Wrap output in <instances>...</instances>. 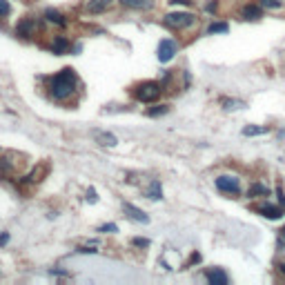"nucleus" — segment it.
<instances>
[{
    "mask_svg": "<svg viewBox=\"0 0 285 285\" xmlns=\"http://www.w3.org/2000/svg\"><path fill=\"white\" fill-rule=\"evenodd\" d=\"M74 92H76V74L74 69L65 67L60 74L54 76L52 85H49V94H52L54 100H67Z\"/></svg>",
    "mask_w": 285,
    "mask_h": 285,
    "instance_id": "nucleus-1",
    "label": "nucleus"
},
{
    "mask_svg": "<svg viewBox=\"0 0 285 285\" xmlns=\"http://www.w3.org/2000/svg\"><path fill=\"white\" fill-rule=\"evenodd\" d=\"M163 94V85L156 80H147V83H141V85L134 87V96L141 103H154L156 98Z\"/></svg>",
    "mask_w": 285,
    "mask_h": 285,
    "instance_id": "nucleus-2",
    "label": "nucleus"
},
{
    "mask_svg": "<svg viewBox=\"0 0 285 285\" xmlns=\"http://www.w3.org/2000/svg\"><path fill=\"white\" fill-rule=\"evenodd\" d=\"M196 22V16L189 14V11H174V14L165 16V25L172 27V29H187Z\"/></svg>",
    "mask_w": 285,
    "mask_h": 285,
    "instance_id": "nucleus-3",
    "label": "nucleus"
},
{
    "mask_svg": "<svg viewBox=\"0 0 285 285\" xmlns=\"http://www.w3.org/2000/svg\"><path fill=\"white\" fill-rule=\"evenodd\" d=\"M216 189L223 194H232V196H236V194H241V181H238L236 176H230V174H223L216 178Z\"/></svg>",
    "mask_w": 285,
    "mask_h": 285,
    "instance_id": "nucleus-4",
    "label": "nucleus"
},
{
    "mask_svg": "<svg viewBox=\"0 0 285 285\" xmlns=\"http://www.w3.org/2000/svg\"><path fill=\"white\" fill-rule=\"evenodd\" d=\"M176 52H178V45H176V40H172V38H163V40L158 43L156 56H158L160 63H170V60L176 56Z\"/></svg>",
    "mask_w": 285,
    "mask_h": 285,
    "instance_id": "nucleus-5",
    "label": "nucleus"
},
{
    "mask_svg": "<svg viewBox=\"0 0 285 285\" xmlns=\"http://www.w3.org/2000/svg\"><path fill=\"white\" fill-rule=\"evenodd\" d=\"M256 214L265 216V219H270V221H278V219H283V214H285V208H283V205L261 203L259 208H256Z\"/></svg>",
    "mask_w": 285,
    "mask_h": 285,
    "instance_id": "nucleus-6",
    "label": "nucleus"
},
{
    "mask_svg": "<svg viewBox=\"0 0 285 285\" xmlns=\"http://www.w3.org/2000/svg\"><path fill=\"white\" fill-rule=\"evenodd\" d=\"M36 29H38V22L33 18H22L18 25H16V33L22 38H31L33 33H36Z\"/></svg>",
    "mask_w": 285,
    "mask_h": 285,
    "instance_id": "nucleus-7",
    "label": "nucleus"
},
{
    "mask_svg": "<svg viewBox=\"0 0 285 285\" xmlns=\"http://www.w3.org/2000/svg\"><path fill=\"white\" fill-rule=\"evenodd\" d=\"M111 5H114V0H87L85 9L87 14H105Z\"/></svg>",
    "mask_w": 285,
    "mask_h": 285,
    "instance_id": "nucleus-8",
    "label": "nucleus"
},
{
    "mask_svg": "<svg viewBox=\"0 0 285 285\" xmlns=\"http://www.w3.org/2000/svg\"><path fill=\"white\" fill-rule=\"evenodd\" d=\"M123 7L136 9V11H149L156 5V0H118Z\"/></svg>",
    "mask_w": 285,
    "mask_h": 285,
    "instance_id": "nucleus-9",
    "label": "nucleus"
},
{
    "mask_svg": "<svg viewBox=\"0 0 285 285\" xmlns=\"http://www.w3.org/2000/svg\"><path fill=\"white\" fill-rule=\"evenodd\" d=\"M261 16H263V7L259 5H245V7L241 9V18L243 20H259Z\"/></svg>",
    "mask_w": 285,
    "mask_h": 285,
    "instance_id": "nucleus-10",
    "label": "nucleus"
},
{
    "mask_svg": "<svg viewBox=\"0 0 285 285\" xmlns=\"http://www.w3.org/2000/svg\"><path fill=\"white\" fill-rule=\"evenodd\" d=\"M205 278H208V283H212V285H227V274L223 270H219V267H214V270H208L205 272Z\"/></svg>",
    "mask_w": 285,
    "mask_h": 285,
    "instance_id": "nucleus-11",
    "label": "nucleus"
},
{
    "mask_svg": "<svg viewBox=\"0 0 285 285\" xmlns=\"http://www.w3.org/2000/svg\"><path fill=\"white\" fill-rule=\"evenodd\" d=\"M123 210H125V214L130 216V219H134V221H138V223H149V216L145 214L143 210L134 208L132 203H125V205H123Z\"/></svg>",
    "mask_w": 285,
    "mask_h": 285,
    "instance_id": "nucleus-12",
    "label": "nucleus"
},
{
    "mask_svg": "<svg viewBox=\"0 0 285 285\" xmlns=\"http://www.w3.org/2000/svg\"><path fill=\"white\" fill-rule=\"evenodd\" d=\"M69 47H71V43L67 40L65 36H56L54 43H52V52L58 54V56H60V54H67V52H69Z\"/></svg>",
    "mask_w": 285,
    "mask_h": 285,
    "instance_id": "nucleus-13",
    "label": "nucleus"
},
{
    "mask_svg": "<svg viewBox=\"0 0 285 285\" xmlns=\"http://www.w3.org/2000/svg\"><path fill=\"white\" fill-rule=\"evenodd\" d=\"M45 20L54 22V25H58V27H67L65 16L60 14V11H56V9H47V11H45Z\"/></svg>",
    "mask_w": 285,
    "mask_h": 285,
    "instance_id": "nucleus-14",
    "label": "nucleus"
},
{
    "mask_svg": "<svg viewBox=\"0 0 285 285\" xmlns=\"http://www.w3.org/2000/svg\"><path fill=\"white\" fill-rule=\"evenodd\" d=\"M94 136H96V141L100 145H105V147H114V145L118 143V138H116L114 134H107V132H96Z\"/></svg>",
    "mask_w": 285,
    "mask_h": 285,
    "instance_id": "nucleus-15",
    "label": "nucleus"
},
{
    "mask_svg": "<svg viewBox=\"0 0 285 285\" xmlns=\"http://www.w3.org/2000/svg\"><path fill=\"white\" fill-rule=\"evenodd\" d=\"M267 194H270V189H267L263 183H254L252 187L248 189V196L250 198H259V196H267Z\"/></svg>",
    "mask_w": 285,
    "mask_h": 285,
    "instance_id": "nucleus-16",
    "label": "nucleus"
},
{
    "mask_svg": "<svg viewBox=\"0 0 285 285\" xmlns=\"http://www.w3.org/2000/svg\"><path fill=\"white\" fill-rule=\"evenodd\" d=\"M221 105H223V109H227V111L243 109V107H245L243 100H236V98H221Z\"/></svg>",
    "mask_w": 285,
    "mask_h": 285,
    "instance_id": "nucleus-17",
    "label": "nucleus"
},
{
    "mask_svg": "<svg viewBox=\"0 0 285 285\" xmlns=\"http://www.w3.org/2000/svg\"><path fill=\"white\" fill-rule=\"evenodd\" d=\"M147 196L152 198V200L163 198V187H160V183H158V181H152V183H149V187H147Z\"/></svg>",
    "mask_w": 285,
    "mask_h": 285,
    "instance_id": "nucleus-18",
    "label": "nucleus"
},
{
    "mask_svg": "<svg viewBox=\"0 0 285 285\" xmlns=\"http://www.w3.org/2000/svg\"><path fill=\"white\" fill-rule=\"evenodd\" d=\"M230 31V25L227 22H212V25L208 27V33L212 36V33H227Z\"/></svg>",
    "mask_w": 285,
    "mask_h": 285,
    "instance_id": "nucleus-19",
    "label": "nucleus"
},
{
    "mask_svg": "<svg viewBox=\"0 0 285 285\" xmlns=\"http://www.w3.org/2000/svg\"><path fill=\"white\" fill-rule=\"evenodd\" d=\"M267 127H259V125H248L243 127V136H259V134H265Z\"/></svg>",
    "mask_w": 285,
    "mask_h": 285,
    "instance_id": "nucleus-20",
    "label": "nucleus"
},
{
    "mask_svg": "<svg viewBox=\"0 0 285 285\" xmlns=\"http://www.w3.org/2000/svg\"><path fill=\"white\" fill-rule=\"evenodd\" d=\"M170 111V105H156V107L147 109V116H152V118H156V116H163Z\"/></svg>",
    "mask_w": 285,
    "mask_h": 285,
    "instance_id": "nucleus-21",
    "label": "nucleus"
},
{
    "mask_svg": "<svg viewBox=\"0 0 285 285\" xmlns=\"http://www.w3.org/2000/svg\"><path fill=\"white\" fill-rule=\"evenodd\" d=\"M263 9H278L281 7V0H259Z\"/></svg>",
    "mask_w": 285,
    "mask_h": 285,
    "instance_id": "nucleus-22",
    "label": "nucleus"
},
{
    "mask_svg": "<svg viewBox=\"0 0 285 285\" xmlns=\"http://www.w3.org/2000/svg\"><path fill=\"white\" fill-rule=\"evenodd\" d=\"M11 14V5L9 0H0V18H5V16Z\"/></svg>",
    "mask_w": 285,
    "mask_h": 285,
    "instance_id": "nucleus-23",
    "label": "nucleus"
},
{
    "mask_svg": "<svg viewBox=\"0 0 285 285\" xmlns=\"http://www.w3.org/2000/svg\"><path fill=\"white\" fill-rule=\"evenodd\" d=\"M98 232H103V234H114V232H118V227H116L114 223H107V225H100Z\"/></svg>",
    "mask_w": 285,
    "mask_h": 285,
    "instance_id": "nucleus-24",
    "label": "nucleus"
},
{
    "mask_svg": "<svg viewBox=\"0 0 285 285\" xmlns=\"http://www.w3.org/2000/svg\"><path fill=\"white\" fill-rule=\"evenodd\" d=\"M216 9H219V0H210V3L205 5V11H210V14L212 11H216Z\"/></svg>",
    "mask_w": 285,
    "mask_h": 285,
    "instance_id": "nucleus-25",
    "label": "nucleus"
},
{
    "mask_svg": "<svg viewBox=\"0 0 285 285\" xmlns=\"http://www.w3.org/2000/svg\"><path fill=\"white\" fill-rule=\"evenodd\" d=\"M132 243L136 245V248H147V245H149V241H147V238H134Z\"/></svg>",
    "mask_w": 285,
    "mask_h": 285,
    "instance_id": "nucleus-26",
    "label": "nucleus"
},
{
    "mask_svg": "<svg viewBox=\"0 0 285 285\" xmlns=\"http://www.w3.org/2000/svg\"><path fill=\"white\" fill-rule=\"evenodd\" d=\"M87 200H89V203H96V200H98L96 189H87Z\"/></svg>",
    "mask_w": 285,
    "mask_h": 285,
    "instance_id": "nucleus-27",
    "label": "nucleus"
},
{
    "mask_svg": "<svg viewBox=\"0 0 285 285\" xmlns=\"http://www.w3.org/2000/svg\"><path fill=\"white\" fill-rule=\"evenodd\" d=\"M7 241H9V234H7V232H5V234H3V236H0V245H5V243H7Z\"/></svg>",
    "mask_w": 285,
    "mask_h": 285,
    "instance_id": "nucleus-28",
    "label": "nucleus"
},
{
    "mask_svg": "<svg viewBox=\"0 0 285 285\" xmlns=\"http://www.w3.org/2000/svg\"><path fill=\"white\" fill-rule=\"evenodd\" d=\"M276 267H278V272H281V274H283V276H285V263H278V265H276Z\"/></svg>",
    "mask_w": 285,
    "mask_h": 285,
    "instance_id": "nucleus-29",
    "label": "nucleus"
},
{
    "mask_svg": "<svg viewBox=\"0 0 285 285\" xmlns=\"http://www.w3.org/2000/svg\"><path fill=\"white\" fill-rule=\"evenodd\" d=\"M283 238H285V227H283Z\"/></svg>",
    "mask_w": 285,
    "mask_h": 285,
    "instance_id": "nucleus-30",
    "label": "nucleus"
}]
</instances>
